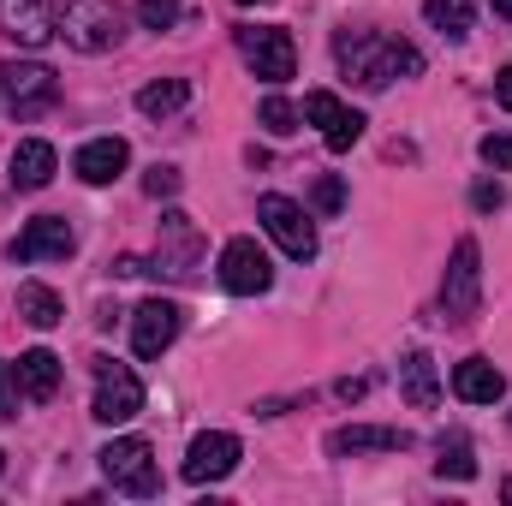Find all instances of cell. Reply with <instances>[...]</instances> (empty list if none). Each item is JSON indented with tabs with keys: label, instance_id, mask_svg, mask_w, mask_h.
I'll return each mask as SVG.
<instances>
[{
	"label": "cell",
	"instance_id": "obj_1",
	"mask_svg": "<svg viewBox=\"0 0 512 506\" xmlns=\"http://www.w3.org/2000/svg\"><path fill=\"white\" fill-rule=\"evenodd\" d=\"M334 54L364 90H387L393 78H417L423 72V54L411 42H399V36H382V30H340Z\"/></svg>",
	"mask_w": 512,
	"mask_h": 506
},
{
	"label": "cell",
	"instance_id": "obj_2",
	"mask_svg": "<svg viewBox=\"0 0 512 506\" xmlns=\"http://www.w3.org/2000/svg\"><path fill=\"white\" fill-rule=\"evenodd\" d=\"M54 24H60L66 48H78V54H108L126 42V12L114 0H60Z\"/></svg>",
	"mask_w": 512,
	"mask_h": 506
},
{
	"label": "cell",
	"instance_id": "obj_3",
	"mask_svg": "<svg viewBox=\"0 0 512 506\" xmlns=\"http://www.w3.org/2000/svg\"><path fill=\"white\" fill-rule=\"evenodd\" d=\"M477 304H483V251H477V239H459L447 256V274H441V316L453 328H465L477 316Z\"/></svg>",
	"mask_w": 512,
	"mask_h": 506
},
{
	"label": "cell",
	"instance_id": "obj_4",
	"mask_svg": "<svg viewBox=\"0 0 512 506\" xmlns=\"http://www.w3.org/2000/svg\"><path fill=\"white\" fill-rule=\"evenodd\" d=\"M96 459H102V477H108L120 495H137V501L161 495V471H155L149 441H137V435H126V441H108Z\"/></svg>",
	"mask_w": 512,
	"mask_h": 506
},
{
	"label": "cell",
	"instance_id": "obj_5",
	"mask_svg": "<svg viewBox=\"0 0 512 506\" xmlns=\"http://www.w3.org/2000/svg\"><path fill=\"white\" fill-rule=\"evenodd\" d=\"M256 221L268 227V239H274L286 256H298V262H310V256H316V227H310L304 203H292V197L268 191V197H256Z\"/></svg>",
	"mask_w": 512,
	"mask_h": 506
},
{
	"label": "cell",
	"instance_id": "obj_6",
	"mask_svg": "<svg viewBox=\"0 0 512 506\" xmlns=\"http://www.w3.org/2000/svg\"><path fill=\"white\" fill-rule=\"evenodd\" d=\"M203 262V239L191 227L185 209H167L161 215V245H155V262H143V274H173V280H191Z\"/></svg>",
	"mask_w": 512,
	"mask_h": 506
},
{
	"label": "cell",
	"instance_id": "obj_7",
	"mask_svg": "<svg viewBox=\"0 0 512 506\" xmlns=\"http://www.w3.org/2000/svg\"><path fill=\"white\" fill-rule=\"evenodd\" d=\"M0 90H6V102H12L18 120H30V114H42V108L60 102V78L42 60H6L0 66Z\"/></svg>",
	"mask_w": 512,
	"mask_h": 506
},
{
	"label": "cell",
	"instance_id": "obj_8",
	"mask_svg": "<svg viewBox=\"0 0 512 506\" xmlns=\"http://www.w3.org/2000/svg\"><path fill=\"white\" fill-rule=\"evenodd\" d=\"M239 54L251 60L256 78H268V84H286L292 72H298V48H292V36L286 30H274V24H239Z\"/></svg>",
	"mask_w": 512,
	"mask_h": 506
},
{
	"label": "cell",
	"instance_id": "obj_9",
	"mask_svg": "<svg viewBox=\"0 0 512 506\" xmlns=\"http://www.w3.org/2000/svg\"><path fill=\"white\" fill-rule=\"evenodd\" d=\"M143 411V381L131 376L126 364H114V358H102L96 364V405H90V417L96 423H131Z\"/></svg>",
	"mask_w": 512,
	"mask_h": 506
},
{
	"label": "cell",
	"instance_id": "obj_10",
	"mask_svg": "<svg viewBox=\"0 0 512 506\" xmlns=\"http://www.w3.org/2000/svg\"><path fill=\"white\" fill-rule=\"evenodd\" d=\"M179 328H185L179 304H167V298H143V304L131 310V352H137V358H161V352L179 340Z\"/></svg>",
	"mask_w": 512,
	"mask_h": 506
},
{
	"label": "cell",
	"instance_id": "obj_11",
	"mask_svg": "<svg viewBox=\"0 0 512 506\" xmlns=\"http://www.w3.org/2000/svg\"><path fill=\"white\" fill-rule=\"evenodd\" d=\"M239 459H245L239 435H227V429H203V435L191 441V453H185V483H221V477L239 471Z\"/></svg>",
	"mask_w": 512,
	"mask_h": 506
},
{
	"label": "cell",
	"instance_id": "obj_12",
	"mask_svg": "<svg viewBox=\"0 0 512 506\" xmlns=\"http://www.w3.org/2000/svg\"><path fill=\"white\" fill-rule=\"evenodd\" d=\"M304 120H310V126H322V143H328L334 155H346V149L364 137V114H358V108H346L334 90H310V96H304Z\"/></svg>",
	"mask_w": 512,
	"mask_h": 506
},
{
	"label": "cell",
	"instance_id": "obj_13",
	"mask_svg": "<svg viewBox=\"0 0 512 506\" xmlns=\"http://www.w3.org/2000/svg\"><path fill=\"white\" fill-rule=\"evenodd\" d=\"M221 286L239 292V298H256V292L274 286V262L256 251V239H227V251H221Z\"/></svg>",
	"mask_w": 512,
	"mask_h": 506
},
{
	"label": "cell",
	"instance_id": "obj_14",
	"mask_svg": "<svg viewBox=\"0 0 512 506\" xmlns=\"http://www.w3.org/2000/svg\"><path fill=\"white\" fill-rule=\"evenodd\" d=\"M72 251H78V233H72L66 215H36V221L6 245L12 262H48V256H72Z\"/></svg>",
	"mask_w": 512,
	"mask_h": 506
},
{
	"label": "cell",
	"instance_id": "obj_15",
	"mask_svg": "<svg viewBox=\"0 0 512 506\" xmlns=\"http://www.w3.org/2000/svg\"><path fill=\"white\" fill-rule=\"evenodd\" d=\"M0 30H6L18 48H48V42L60 36L48 0H0Z\"/></svg>",
	"mask_w": 512,
	"mask_h": 506
},
{
	"label": "cell",
	"instance_id": "obj_16",
	"mask_svg": "<svg viewBox=\"0 0 512 506\" xmlns=\"http://www.w3.org/2000/svg\"><path fill=\"white\" fill-rule=\"evenodd\" d=\"M411 447V429H387V423H346L328 435V453L346 459V453H405Z\"/></svg>",
	"mask_w": 512,
	"mask_h": 506
},
{
	"label": "cell",
	"instance_id": "obj_17",
	"mask_svg": "<svg viewBox=\"0 0 512 506\" xmlns=\"http://www.w3.org/2000/svg\"><path fill=\"white\" fill-rule=\"evenodd\" d=\"M54 167H60L54 143H42V137H24V143L12 149V161H6V179H12V191H42V185L54 179Z\"/></svg>",
	"mask_w": 512,
	"mask_h": 506
},
{
	"label": "cell",
	"instance_id": "obj_18",
	"mask_svg": "<svg viewBox=\"0 0 512 506\" xmlns=\"http://www.w3.org/2000/svg\"><path fill=\"white\" fill-rule=\"evenodd\" d=\"M131 161V149L120 143V137H90L78 155H72V173L84 179V185H108V179H120Z\"/></svg>",
	"mask_w": 512,
	"mask_h": 506
},
{
	"label": "cell",
	"instance_id": "obj_19",
	"mask_svg": "<svg viewBox=\"0 0 512 506\" xmlns=\"http://www.w3.org/2000/svg\"><path fill=\"white\" fill-rule=\"evenodd\" d=\"M453 393H459L465 405H495V399H507V376H501L489 358H465V364L453 370Z\"/></svg>",
	"mask_w": 512,
	"mask_h": 506
},
{
	"label": "cell",
	"instance_id": "obj_20",
	"mask_svg": "<svg viewBox=\"0 0 512 506\" xmlns=\"http://www.w3.org/2000/svg\"><path fill=\"white\" fill-rule=\"evenodd\" d=\"M12 376H18V387H24V399H54V387H60V358L48 352V346H36V352H24L18 364H12Z\"/></svg>",
	"mask_w": 512,
	"mask_h": 506
},
{
	"label": "cell",
	"instance_id": "obj_21",
	"mask_svg": "<svg viewBox=\"0 0 512 506\" xmlns=\"http://www.w3.org/2000/svg\"><path fill=\"white\" fill-rule=\"evenodd\" d=\"M399 393H405L417 411H435L441 381H435V358H429V352H405V364H399Z\"/></svg>",
	"mask_w": 512,
	"mask_h": 506
},
{
	"label": "cell",
	"instance_id": "obj_22",
	"mask_svg": "<svg viewBox=\"0 0 512 506\" xmlns=\"http://www.w3.org/2000/svg\"><path fill=\"white\" fill-rule=\"evenodd\" d=\"M18 316H24L30 328H60V322H66V304H60V292H54V286L24 280V286H18Z\"/></svg>",
	"mask_w": 512,
	"mask_h": 506
},
{
	"label": "cell",
	"instance_id": "obj_23",
	"mask_svg": "<svg viewBox=\"0 0 512 506\" xmlns=\"http://www.w3.org/2000/svg\"><path fill=\"white\" fill-rule=\"evenodd\" d=\"M185 102H191V78H155V84L137 90V114H149V120H167Z\"/></svg>",
	"mask_w": 512,
	"mask_h": 506
},
{
	"label": "cell",
	"instance_id": "obj_24",
	"mask_svg": "<svg viewBox=\"0 0 512 506\" xmlns=\"http://www.w3.org/2000/svg\"><path fill=\"white\" fill-rule=\"evenodd\" d=\"M423 18L441 30V36H471V24H477V6L471 0H423Z\"/></svg>",
	"mask_w": 512,
	"mask_h": 506
},
{
	"label": "cell",
	"instance_id": "obj_25",
	"mask_svg": "<svg viewBox=\"0 0 512 506\" xmlns=\"http://www.w3.org/2000/svg\"><path fill=\"white\" fill-rule=\"evenodd\" d=\"M435 471L453 477V483H471V477H477V453H471V441H465V435H441V459H435Z\"/></svg>",
	"mask_w": 512,
	"mask_h": 506
},
{
	"label": "cell",
	"instance_id": "obj_26",
	"mask_svg": "<svg viewBox=\"0 0 512 506\" xmlns=\"http://www.w3.org/2000/svg\"><path fill=\"white\" fill-rule=\"evenodd\" d=\"M262 126L274 131V137H286V131H298V108H292L286 96H268V102H262Z\"/></svg>",
	"mask_w": 512,
	"mask_h": 506
},
{
	"label": "cell",
	"instance_id": "obj_27",
	"mask_svg": "<svg viewBox=\"0 0 512 506\" xmlns=\"http://www.w3.org/2000/svg\"><path fill=\"white\" fill-rule=\"evenodd\" d=\"M179 12H185L179 0H137V18H143L149 30H173V24H179Z\"/></svg>",
	"mask_w": 512,
	"mask_h": 506
},
{
	"label": "cell",
	"instance_id": "obj_28",
	"mask_svg": "<svg viewBox=\"0 0 512 506\" xmlns=\"http://www.w3.org/2000/svg\"><path fill=\"white\" fill-rule=\"evenodd\" d=\"M316 209H322V215H340V209H346V185H340L334 173L316 179Z\"/></svg>",
	"mask_w": 512,
	"mask_h": 506
},
{
	"label": "cell",
	"instance_id": "obj_29",
	"mask_svg": "<svg viewBox=\"0 0 512 506\" xmlns=\"http://www.w3.org/2000/svg\"><path fill=\"white\" fill-rule=\"evenodd\" d=\"M483 161L501 167V173H512V131H489V137H483Z\"/></svg>",
	"mask_w": 512,
	"mask_h": 506
},
{
	"label": "cell",
	"instance_id": "obj_30",
	"mask_svg": "<svg viewBox=\"0 0 512 506\" xmlns=\"http://www.w3.org/2000/svg\"><path fill=\"white\" fill-rule=\"evenodd\" d=\"M18 399H24V387H18V376H12V364H0V423L18 417Z\"/></svg>",
	"mask_w": 512,
	"mask_h": 506
},
{
	"label": "cell",
	"instance_id": "obj_31",
	"mask_svg": "<svg viewBox=\"0 0 512 506\" xmlns=\"http://www.w3.org/2000/svg\"><path fill=\"white\" fill-rule=\"evenodd\" d=\"M143 191H149V197H173V191H179V167H161V161H155V167L143 173Z\"/></svg>",
	"mask_w": 512,
	"mask_h": 506
},
{
	"label": "cell",
	"instance_id": "obj_32",
	"mask_svg": "<svg viewBox=\"0 0 512 506\" xmlns=\"http://www.w3.org/2000/svg\"><path fill=\"white\" fill-rule=\"evenodd\" d=\"M471 203H477V209H501V185H489V179H483V185L471 191Z\"/></svg>",
	"mask_w": 512,
	"mask_h": 506
},
{
	"label": "cell",
	"instance_id": "obj_33",
	"mask_svg": "<svg viewBox=\"0 0 512 506\" xmlns=\"http://www.w3.org/2000/svg\"><path fill=\"white\" fill-rule=\"evenodd\" d=\"M495 102L512 114V66H501V72H495Z\"/></svg>",
	"mask_w": 512,
	"mask_h": 506
},
{
	"label": "cell",
	"instance_id": "obj_34",
	"mask_svg": "<svg viewBox=\"0 0 512 506\" xmlns=\"http://www.w3.org/2000/svg\"><path fill=\"white\" fill-rule=\"evenodd\" d=\"M495 18H507L512 24V0H495Z\"/></svg>",
	"mask_w": 512,
	"mask_h": 506
},
{
	"label": "cell",
	"instance_id": "obj_35",
	"mask_svg": "<svg viewBox=\"0 0 512 506\" xmlns=\"http://www.w3.org/2000/svg\"><path fill=\"white\" fill-rule=\"evenodd\" d=\"M501 501H507V506H512V477H507V483H501Z\"/></svg>",
	"mask_w": 512,
	"mask_h": 506
},
{
	"label": "cell",
	"instance_id": "obj_36",
	"mask_svg": "<svg viewBox=\"0 0 512 506\" xmlns=\"http://www.w3.org/2000/svg\"><path fill=\"white\" fill-rule=\"evenodd\" d=\"M0 471H6V453H0Z\"/></svg>",
	"mask_w": 512,
	"mask_h": 506
}]
</instances>
